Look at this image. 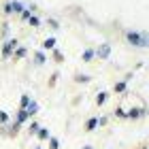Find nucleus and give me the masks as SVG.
Segmentation results:
<instances>
[{
	"label": "nucleus",
	"instance_id": "obj_1",
	"mask_svg": "<svg viewBox=\"0 0 149 149\" xmlns=\"http://www.w3.org/2000/svg\"><path fill=\"white\" fill-rule=\"evenodd\" d=\"M126 38L134 47H147V34L145 32H126Z\"/></svg>",
	"mask_w": 149,
	"mask_h": 149
},
{
	"label": "nucleus",
	"instance_id": "obj_2",
	"mask_svg": "<svg viewBox=\"0 0 149 149\" xmlns=\"http://www.w3.org/2000/svg\"><path fill=\"white\" fill-rule=\"evenodd\" d=\"M17 45H19V40L17 38H6V43L2 45V58L4 60H9L13 56V51L17 49Z\"/></svg>",
	"mask_w": 149,
	"mask_h": 149
},
{
	"label": "nucleus",
	"instance_id": "obj_3",
	"mask_svg": "<svg viewBox=\"0 0 149 149\" xmlns=\"http://www.w3.org/2000/svg\"><path fill=\"white\" fill-rule=\"evenodd\" d=\"M145 115H147V109H145V107H141V109L132 107L130 111H126V117H128V119H141V117H145Z\"/></svg>",
	"mask_w": 149,
	"mask_h": 149
},
{
	"label": "nucleus",
	"instance_id": "obj_4",
	"mask_svg": "<svg viewBox=\"0 0 149 149\" xmlns=\"http://www.w3.org/2000/svg\"><path fill=\"white\" fill-rule=\"evenodd\" d=\"M17 132H19V124H17V121H13V124H4L2 134H6V136H15Z\"/></svg>",
	"mask_w": 149,
	"mask_h": 149
},
{
	"label": "nucleus",
	"instance_id": "obj_5",
	"mask_svg": "<svg viewBox=\"0 0 149 149\" xmlns=\"http://www.w3.org/2000/svg\"><path fill=\"white\" fill-rule=\"evenodd\" d=\"M109 56H111V45H109V43L100 45L98 49H96V58H102V60H107Z\"/></svg>",
	"mask_w": 149,
	"mask_h": 149
},
{
	"label": "nucleus",
	"instance_id": "obj_6",
	"mask_svg": "<svg viewBox=\"0 0 149 149\" xmlns=\"http://www.w3.org/2000/svg\"><path fill=\"white\" fill-rule=\"evenodd\" d=\"M28 119H32L30 115H28V111H26V109H17V113H15V121H17L19 126H22V124H26Z\"/></svg>",
	"mask_w": 149,
	"mask_h": 149
},
{
	"label": "nucleus",
	"instance_id": "obj_7",
	"mask_svg": "<svg viewBox=\"0 0 149 149\" xmlns=\"http://www.w3.org/2000/svg\"><path fill=\"white\" fill-rule=\"evenodd\" d=\"M40 47H43V51H51V49H56V36H49V38H45Z\"/></svg>",
	"mask_w": 149,
	"mask_h": 149
},
{
	"label": "nucleus",
	"instance_id": "obj_8",
	"mask_svg": "<svg viewBox=\"0 0 149 149\" xmlns=\"http://www.w3.org/2000/svg\"><path fill=\"white\" fill-rule=\"evenodd\" d=\"M26 111H28V115H30V117H34V115L38 113V102L30 98V102H28V107H26Z\"/></svg>",
	"mask_w": 149,
	"mask_h": 149
},
{
	"label": "nucleus",
	"instance_id": "obj_9",
	"mask_svg": "<svg viewBox=\"0 0 149 149\" xmlns=\"http://www.w3.org/2000/svg\"><path fill=\"white\" fill-rule=\"evenodd\" d=\"M47 62V56H45V51L40 49V51H34V64L36 66H43Z\"/></svg>",
	"mask_w": 149,
	"mask_h": 149
},
{
	"label": "nucleus",
	"instance_id": "obj_10",
	"mask_svg": "<svg viewBox=\"0 0 149 149\" xmlns=\"http://www.w3.org/2000/svg\"><path fill=\"white\" fill-rule=\"evenodd\" d=\"M94 58H96V51L94 49H85L83 53H81V60H83V62H92Z\"/></svg>",
	"mask_w": 149,
	"mask_h": 149
},
{
	"label": "nucleus",
	"instance_id": "obj_11",
	"mask_svg": "<svg viewBox=\"0 0 149 149\" xmlns=\"http://www.w3.org/2000/svg\"><path fill=\"white\" fill-rule=\"evenodd\" d=\"M96 128H98V117H90V119H87V124H85V130L87 132H94Z\"/></svg>",
	"mask_w": 149,
	"mask_h": 149
},
{
	"label": "nucleus",
	"instance_id": "obj_12",
	"mask_svg": "<svg viewBox=\"0 0 149 149\" xmlns=\"http://www.w3.org/2000/svg\"><path fill=\"white\" fill-rule=\"evenodd\" d=\"M13 56H15L17 60H22V58H26V56H28V49H26V47H22V45H17V49L13 51Z\"/></svg>",
	"mask_w": 149,
	"mask_h": 149
},
{
	"label": "nucleus",
	"instance_id": "obj_13",
	"mask_svg": "<svg viewBox=\"0 0 149 149\" xmlns=\"http://www.w3.org/2000/svg\"><path fill=\"white\" fill-rule=\"evenodd\" d=\"M11 9H13V13H22L24 9H26V6H24V2H19V0H11Z\"/></svg>",
	"mask_w": 149,
	"mask_h": 149
},
{
	"label": "nucleus",
	"instance_id": "obj_14",
	"mask_svg": "<svg viewBox=\"0 0 149 149\" xmlns=\"http://www.w3.org/2000/svg\"><path fill=\"white\" fill-rule=\"evenodd\" d=\"M36 136H38L40 141H47V139L51 136V134H49V128H43V126H40V128H38V132H36Z\"/></svg>",
	"mask_w": 149,
	"mask_h": 149
},
{
	"label": "nucleus",
	"instance_id": "obj_15",
	"mask_svg": "<svg viewBox=\"0 0 149 149\" xmlns=\"http://www.w3.org/2000/svg\"><path fill=\"white\" fill-rule=\"evenodd\" d=\"M126 87H128V81L124 79V81H119V83H115L113 90H115V94H124V92H126Z\"/></svg>",
	"mask_w": 149,
	"mask_h": 149
},
{
	"label": "nucleus",
	"instance_id": "obj_16",
	"mask_svg": "<svg viewBox=\"0 0 149 149\" xmlns=\"http://www.w3.org/2000/svg\"><path fill=\"white\" fill-rule=\"evenodd\" d=\"M38 128H40V124L32 119V121H30V126H28V132H30V134H36V132H38Z\"/></svg>",
	"mask_w": 149,
	"mask_h": 149
},
{
	"label": "nucleus",
	"instance_id": "obj_17",
	"mask_svg": "<svg viewBox=\"0 0 149 149\" xmlns=\"http://www.w3.org/2000/svg\"><path fill=\"white\" fill-rule=\"evenodd\" d=\"M107 98H109V94H107V92H100L98 96H96V104H104Z\"/></svg>",
	"mask_w": 149,
	"mask_h": 149
},
{
	"label": "nucleus",
	"instance_id": "obj_18",
	"mask_svg": "<svg viewBox=\"0 0 149 149\" xmlns=\"http://www.w3.org/2000/svg\"><path fill=\"white\" fill-rule=\"evenodd\" d=\"M74 83H90L87 74H74Z\"/></svg>",
	"mask_w": 149,
	"mask_h": 149
},
{
	"label": "nucleus",
	"instance_id": "obj_19",
	"mask_svg": "<svg viewBox=\"0 0 149 149\" xmlns=\"http://www.w3.org/2000/svg\"><path fill=\"white\" fill-rule=\"evenodd\" d=\"M28 24L32 26V28H38V26H40V19H38L36 15H30V17H28Z\"/></svg>",
	"mask_w": 149,
	"mask_h": 149
},
{
	"label": "nucleus",
	"instance_id": "obj_20",
	"mask_svg": "<svg viewBox=\"0 0 149 149\" xmlns=\"http://www.w3.org/2000/svg\"><path fill=\"white\" fill-rule=\"evenodd\" d=\"M47 141H49V149H60V141L56 136H49Z\"/></svg>",
	"mask_w": 149,
	"mask_h": 149
},
{
	"label": "nucleus",
	"instance_id": "obj_21",
	"mask_svg": "<svg viewBox=\"0 0 149 149\" xmlns=\"http://www.w3.org/2000/svg\"><path fill=\"white\" fill-rule=\"evenodd\" d=\"M28 102H30V96H28V94H24L22 100H19V109H26V107H28Z\"/></svg>",
	"mask_w": 149,
	"mask_h": 149
},
{
	"label": "nucleus",
	"instance_id": "obj_22",
	"mask_svg": "<svg viewBox=\"0 0 149 149\" xmlns=\"http://www.w3.org/2000/svg\"><path fill=\"white\" fill-rule=\"evenodd\" d=\"M47 26H51L53 30H60V24H58V19H53V17H47Z\"/></svg>",
	"mask_w": 149,
	"mask_h": 149
},
{
	"label": "nucleus",
	"instance_id": "obj_23",
	"mask_svg": "<svg viewBox=\"0 0 149 149\" xmlns=\"http://www.w3.org/2000/svg\"><path fill=\"white\" fill-rule=\"evenodd\" d=\"M113 113H115V117H119V119H128V117H126V111L121 109V107H117V109H115Z\"/></svg>",
	"mask_w": 149,
	"mask_h": 149
},
{
	"label": "nucleus",
	"instance_id": "obj_24",
	"mask_svg": "<svg viewBox=\"0 0 149 149\" xmlns=\"http://www.w3.org/2000/svg\"><path fill=\"white\" fill-rule=\"evenodd\" d=\"M0 124H9V113H6V111H0Z\"/></svg>",
	"mask_w": 149,
	"mask_h": 149
},
{
	"label": "nucleus",
	"instance_id": "obj_25",
	"mask_svg": "<svg viewBox=\"0 0 149 149\" xmlns=\"http://www.w3.org/2000/svg\"><path fill=\"white\" fill-rule=\"evenodd\" d=\"M19 15H22V19H24V22H28V17H30V15H32V11H30V9H28V6H26V9H24V11H22V13H19Z\"/></svg>",
	"mask_w": 149,
	"mask_h": 149
},
{
	"label": "nucleus",
	"instance_id": "obj_26",
	"mask_svg": "<svg viewBox=\"0 0 149 149\" xmlns=\"http://www.w3.org/2000/svg\"><path fill=\"white\" fill-rule=\"evenodd\" d=\"M53 51V60H58V62H62V60H64V56H62V51H60V49H51Z\"/></svg>",
	"mask_w": 149,
	"mask_h": 149
},
{
	"label": "nucleus",
	"instance_id": "obj_27",
	"mask_svg": "<svg viewBox=\"0 0 149 149\" xmlns=\"http://www.w3.org/2000/svg\"><path fill=\"white\" fill-rule=\"evenodd\" d=\"M58 77H60V72H53V74H51V79H49V85H56Z\"/></svg>",
	"mask_w": 149,
	"mask_h": 149
},
{
	"label": "nucleus",
	"instance_id": "obj_28",
	"mask_svg": "<svg viewBox=\"0 0 149 149\" xmlns=\"http://www.w3.org/2000/svg\"><path fill=\"white\" fill-rule=\"evenodd\" d=\"M4 13H6V15H13V9H11V4H9V2L4 4Z\"/></svg>",
	"mask_w": 149,
	"mask_h": 149
},
{
	"label": "nucleus",
	"instance_id": "obj_29",
	"mask_svg": "<svg viewBox=\"0 0 149 149\" xmlns=\"http://www.w3.org/2000/svg\"><path fill=\"white\" fill-rule=\"evenodd\" d=\"M107 121H109L107 117H98V126H107Z\"/></svg>",
	"mask_w": 149,
	"mask_h": 149
},
{
	"label": "nucleus",
	"instance_id": "obj_30",
	"mask_svg": "<svg viewBox=\"0 0 149 149\" xmlns=\"http://www.w3.org/2000/svg\"><path fill=\"white\" fill-rule=\"evenodd\" d=\"M83 149H94V147H90V145H87V147H83Z\"/></svg>",
	"mask_w": 149,
	"mask_h": 149
},
{
	"label": "nucleus",
	"instance_id": "obj_31",
	"mask_svg": "<svg viewBox=\"0 0 149 149\" xmlns=\"http://www.w3.org/2000/svg\"><path fill=\"white\" fill-rule=\"evenodd\" d=\"M34 149H40V147H34Z\"/></svg>",
	"mask_w": 149,
	"mask_h": 149
},
{
	"label": "nucleus",
	"instance_id": "obj_32",
	"mask_svg": "<svg viewBox=\"0 0 149 149\" xmlns=\"http://www.w3.org/2000/svg\"><path fill=\"white\" fill-rule=\"evenodd\" d=\"M143 149H147V147H143Z\"/></svg>",
	"mask_w": 149,
	"mask_h": 149
}]
</instances>
